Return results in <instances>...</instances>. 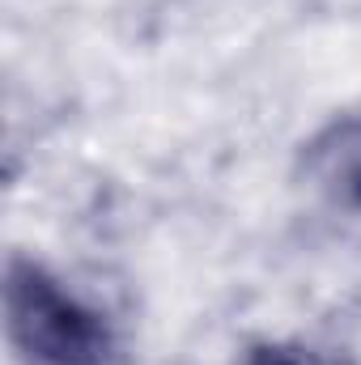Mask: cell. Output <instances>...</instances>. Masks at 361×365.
Returning a JSON list of instances; mask_svg holds the SVG:
<instances>
[{
  "instance_id": "obj_3",
  "label": "cell",
  "mask_w": 361,
  "mask_h": 365,
  "mask_svg": "<svg viewBox=\"0 0 361 365\" xmlns=\"http://www.w3.org/2000/svg\"><path fill=\"white\" fill-rule=\"evenodd\" d=\"M243 365H336V361H327L323 353L302 349V344H255Z\"/></svg>"
},
{
  "instance_id": "obj_2",
  "label": "cell",
  "mask_w": 361,
  "mask_h": 365,
  "mask_svg": "<svg viewBox=\"0 0 361 365\" xmlns=\"http://www.w3.org/2000/svg\"><path fill=\"white\" fill-rule=\"evenodd\" d=\"M306 175L315 187L361 212V119H336L306 145Z\"/></svg>"
},
{
  "instance_id": "obj_1",
  "label": "cell",
  "mask_w": 361,
  "mask_h": 365,
  "mask_svg": "<svg viewBox=\"0 0 361 365\" xmlns=\"http://www.w3.org/2000/svg\"><path fill=\"white\" fill-rule=\"evenodd\" d=\"M4 314L13 340L39 365H115L111 323L34 259L13 255L4 272Z\"/></svg>"
}]
</instances>
